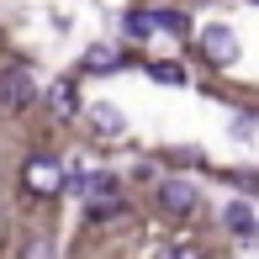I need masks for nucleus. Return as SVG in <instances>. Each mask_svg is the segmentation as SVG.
Returning <instances> with one entry per match:
<instances>
[{
	"mask_svg": "<svg viewBox=\"0 0 259 259\" xmlns=\"http://www.w3.org/2000/svg\"><path fill=\"white\" fill-rule=\"evenodd\" d=\"M37 101V79L27 74V69H0V116H16V111H27V106Z\"/></svg>",
	"mask_w": 259,
	"mask_h": 259,
	"instance_id": "obj_5",
	"label": "nucleus"
},
{
	"mask_svg": "<svg viewBox=\"0 0 259 259\" xmlns=\"http://www.w3.org/2000/svg\"><path fill=\"white\" fill-rule=\"evenodd\" d=\"M148 79H159V85H185V64L180 58H154V64H148Z\"/></svg>",
	"mask_w": 259,
	"mask_h": 259,
	"instance_id": "obj_10",
	"label": "nucleus"
},
{
	"mask_svg": "<svg viewBox=\"0 0 259 259\" xmlns=\"http://www.w3.org/2000/svg\"><path fill=\"white\" fill-rule=\"evenodd\" d=\"M21 185H27L32 196H42V201H53V196L64 191V164H58L53 154H32L27 164H21Z\"/></svg>",
	"mask_w": 259,
	"mask_h": 259,
	"instance_id": "obj_3",
	"label": "nucleus"
},
{
	"mask_svg": "<svg viewBox=\"0 0 259 259\" xmlns=\"http://www.w3.org/2000/svg\"><path fill=\"white\" fill-rule=\"evenodd\" d=\"M122 32L138 37V42L159 37V32H169V37H191V16H185V11H127Z\"/></svg>",
	"mask_w": 259,
	"mask_h": 259,
	"instance_id": "obj_2",
	"label": "nucleus"
},
{
	"mask_svg": "<svg viewBox=\"0 0 259 259\" xmlns=\"http://www.w3.org/2000/svg\"><path fill=\"white\" fill-rule=\"evenodd\" d=\"M154 259H201V249H196V243H164Z\"/></svg>",
	"mask_w": 259,
	"mask_h": 259,
	"instance_id": "obj_12",
	"label": "nucleus"
},
{
	"mask_svg": "<svg viewBox=\"0 0 259 259\" xmlns=\"http://www.w3.org/2000/svg\"><path fill=\"white\" fill-rule=\"evenodd\" d=\"M74 180L85 185V217L90 222H116L127 211V196H122V185H116L111 175H85V169H79Z\"/></svg>",
	"mask_w": 259,
	"mask_h": 259,
	"instance_id": "obj_1",
	"label": "nucleus"
},
{
	"mask_svg": "<svg viewBox=\"0 0 259 259\" xmlns=\"http://www.w3.org/2000/svg\"><path fill=\"white\" fill-rule=\"evenodd\" d=\"M154 201H159L164 217H196V211H201V191H196L191 180H180V175H169V180H159Z\"/></svg>",
	"mask_w": 259,
	"mask_h": 259,
	"instance_id": "obj_4",
	"label": "nucleus"
},
{
	"mask_svg": "<svg viewBox=\"0 0 259 259\" xmlns=\"http://www.w3.org/2000/svg\"><path fill=\"white\" fill-rule=\"evenodd\" d=\"M48 254H53L48 238H32V243H27V259H48Z\"/></svg>",
	"mask_w": 259,
	"mask_h": 259,
	"instance_id": "obj_13",
	"label": "nucleus"
},
{
	"mask_svg": "<svg viewBox=\"0 0 259 259\" xmlns=\"http://www.w3.org/2000/svg\"><path fill=\"white\" fill-rule=\"evenodd\" d=\"M85 122H90V133H96L101 143H116V138L127 133V116L116 111L111 101H96V106H90V111H85Z\"/></svg>",
	"mask_w": 259,
	"mask_h": 259,
	"instance_id": "obj_7",
	"label": "nucleus"
},
{
	"mask_svg": "<svg viewBox=\"0 0 259 259\" xmlns=\"http://www.w3.org/2000/svg\"><path fill=\"white\" fill-rule=\"evenodd\" d=\"M222 211H228V228L238 233V238H254V233H259V222H254V206H249V201H228Z\"/></svg>",
	"mask_w": 259,
	"mask_h": 259,
	"instance_id": "obj_9",
	"label": "nucleus"
},
{
	"mask_svg": "<svg viewBox=\"0 0 259 259\" xmlns=\"http://www.w3.org/2000/svg\"><path fill=\"white\" fill-rule=\"evenodd\" d=\"M48 106H53L58 116H74V111H79V96H74V79H53V85H48Z\"/></svg>",
	"mask_w": 259,
	"mask_h": 259,
	"instance_id": "obj_8",
	"label": "nucleus"
},
{
	"mask_svg": "<svg viewBox=\"0 0 259 259\" xmlns=\"http://www.w3.org/2000/svg\"><path fill=\"white\" fill-rule=\"evenodd\" d=\"M116 64H122V53H116V48H90V53H85V69H101V74H106V69H116Z\"/></svg>",
	"mask_w": 259,
	"mask_h": 259,
	"instance_id": "obj_11",
	"label": "nucleus"
},
{
	"mask_svg": "<svg viewBox=\"0 0 259 259\" xmlns=\"http://www.w3.org/2000/svg\"><path fill=\"white\" fill-rule=\"evenodd\" d=\"M201 53H206V64H217V69H233V64H238V32H233V27H222V21H217V27H201Z\"/></svg>",
	"mask_w": 259,
	"mask_h": 259,
	"instance_id": "obj_6",
	"label": "nucleus"
}]
</instances>
